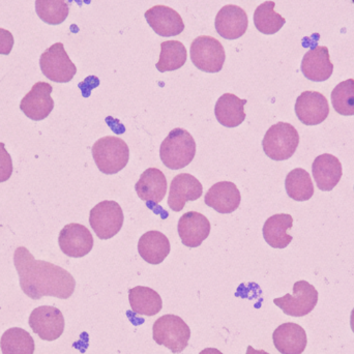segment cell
Instances as JSON below:
<instances>
[{"instance_id": "19", "label": "cell", "mask_w": 354, "mask_h": 354, "mask_svg": "<svg viewBox=\"0 0 354 354\" xmlns=\"http://www.w3.org/2000/svg\"><path fill=\"white\" fill-rule=\"evenodd\" d=\"M241 192L231 181H220L212 185L204 197L206 205L220 214H231L239 207Z\"/></svg>"}, {"instance_id": "7", "label": "cell", "mask_w": 354, "mask_h": 354, "mask_svg": "<svg viewBox=\"0 0 354 354\" xmlns=\"http://www.w3.org/2000/svg\"><path fill=\"white\" fill-rule=\"evenodd\" d=\"M39 66L44 76L56 83L70 82L77 73L62 43L54 44L41 54Z\"/></svg>"}, {"instance_id": "27", "label": "cell", "mask_w": 354, "mask_h": 354, "mask_svg": "<svg viewBox=\"0 0 354 354\" xmlns=\"http://www.w3.org/2000/svg\"><path fill=\"white\" fill-rule=\"evenodd\" d=\"M2 354H33L35 340L28 332L20 328H12L2 335L0 340Z\"/></svg>"}, {"instance_id": "35", "label": "cell", "mask_w": 354, "mask_h": 354, "mask_svg": "<svg viewBox=\"0 0 354 354\" xmlns=\"http://www.w3.org/2000/svg\"><path fill=\"white\" fill-rule=\"evenodd\" d=\"M199 354H223L220 351L216 348H205Z\"/></svg>"}, {"instance_id": "23", "label": "cell", "mask_w": 354, "mask_h": 354, "mask_svg": "<svg viewBox=\"0 0 354 354\" xmlns=\"http://www.w3.org/2000/svg\"><path fill=\"white\" fill-rule=\"evenodd\" d=\"M247 100L239 99L233 93H224L218 97L214 114L218 124L225 128H236L245 120V105Z\"/></svg>"}, {"instance_id": "33", "label": "cell", "mask_w": 354, "mask_h": 354, "mask_svg": "<svg viewBox=\"0 0 354 354\" xmlns=\"http://www.w3.org/2000/svg\"><path fill=\"white\" fill-rule=\"evenodd\" d=\"M12 161L6 149L4 143L0 142V183H6L12 174Z\"/></svg>"}, {"instance_id": "25", "label": "cell", "mask_w": 354, "mask_h": 354, "mask_svg": "<svg viewBox=\"0 0 354 354\" xmlns=\"http://www.w3.org/2000/svg\"><path fill=\"white\" fill-rule=\"evenodd\" d=\"M292 225L293 218L290 214H274L264 223V239L274 249H285L292 241V236L287 233Z\"/></svg>"}, {"instance_id": "14", "label": "cell", "mask_w": 354, "mask_h": 354, "mask_svg": "<svg viewBox=\"0 0 354 354\" xmlns=\"http://www.w3.org/2000/svg\"><path fill=\"white\" fill-rule=\"evenodd\" d=\"M216 32L226 39H236L247 32L249 19L247 12L234 4H227L218 10L214 21Z\"/></svg>"}, {"instance_id": "5", "label": "cell", "mask_w": 354, "mask_h": 354, "mask_svg": "<svg viewBox=\"0 0 354 354\" xmlns=\"http://www.w3.org/2000/svg\"><path fill=\"white\" fill-rule=\"evenodd\" d=\"M153 335L157 344L165 346L174 353H180L189 345L191 330L180 317L168 314L155 322Z\"/></svg>"}, {"instance_id": "3", "label": "cell", "mask_w": 354, "mask_h": 354, "mask_svg": "<svg viewBox=\"0 0 354 354\" xmlns=\"http://www.w3.org/2000/svg\"><path fill=\"white\" fill-rule=\"evenodd\" d=\"M93 157L95 165L104 174H116L122 171L130 160L128 145L118 137L107 136L93 145Z\"/></svg>"}, {"instance_id": "32", "label": "cell", "mask_w": 354, "mask_h": 354, "mask_svg": "<svg viewBox=\"0 0 354 354\" xmlns=\"http://www.w3.org/2000/svg\"><path fill=\"white\" fill-rule=\"evenodd\" d=\"M335 111L343 116L354 115V79L339 83L332 91Z\"/></svg>"}, {"instance_id": "37", "label": "cell", "mask_w": 354, "mask_h": 354, "mask_svg": "<svg viewBox=\"0 0 354 354\" xmlns=\"http://www.w3.org/2000/svg\"><path fill=\"white\" fill-rule=\"evenodd\" d=\"M351 330H353V332L354 334V308H353V312H351Z\"/></svg>"}, {"instance_id": "1", "label": "cell", "mask_w": 354, "mask_h": 354, "mask_svg": "<svg viewBox=\"0 0 354 354\" xmlns=\"http://www.w3.org/2000/svg\"><path fill=\"white\" fill-rule=\"evenodd\" d=\"M14 264L23 292L31 299L44 297L68 299L76 288L74 277L60 266L37 260L25 247L17 248Z\"/></svg>"}, {"instance_id": "11", "label": "cell", "mask_w": 354, "mask_h": 354, "mask_svg": "<svg viewBox=\"0 0 354 354\" xmlns=\"http://www.w3.org/2000/svg\"><path fill=\"white\" fill-rule=\"evenodd\" d=\"M60 250L68 257L81 258L91 253L93 248V237L91 231L81 224L66 225L58 237Z\"/></svg>"}, {"instance_id": "8", "label": "cell", "mask_w": 354, "mask_h": 354, "mask_svg": "<svg viewBox=\"0 0 354 354\" xmlns=\"http://www.w3.org/2000/svg\"><path fill=\"white\" fill-rule=\"evenodd\" d=\"M191 59L198 70L218 73L224 66L226 54L222 44L212 37H196L191 45Z\"/></svg>"}, {"instance_id": "2", "label": "cell", "mask_w": 354, "mask_h": 354, "mask_svg": "<svg viewBox=\"0 0 354 354\" xmlns=\"http://www.w3.org/2000/svg\"><path fill=\"white\" fill-rule=\"evenodd\" d=\"M196 155L193 136L183 129L176 128L166 137L160 147V158L166 167L183 169L192 163Z\"/></svg>"}, {"instance_id": "24", "label": "cell", "mask_w": 354, "mask_h": 354, "mask_svg": "<svg viewBox=\"0 0 354 354\" xmlns=\"http://www.w3.org/2000/svg\"><path fill=\"white\" fill-rule=\"evenodd\" d=\"M171 245L169 239L160 231H149L139 239V255L145 261L153 266L161 264L169 255Z\"/></svg>"}, {"instance_id": "6", "label": "cell", "mask_w": 354, "mask_h": 354, "mask_svg": "<svg viewBox=\"0 0 354 354\" xmlns=\"http://www.w3.org/2000/svg\"><path fill=\"white\" fill-rule=\"evenodd\" d=\"M124 212L115 201L100 202L91 210L89 224L100 239H110L115 236L124 225Z\"/></svg>"}, {"instance_id": "15", "label": "cell", "mask_w": 354, "mask_h": 354, "mask_svg": "<svg viewBox=\"0 0 354 354\" xmlns=\"http://www.w3.org/2000/svg\"><path fill=\"white\" fill-rule=\"evenodd\" d=\"M210 223L203 214L197 212H189L181 216L178 221L179 237L181 243L187 248H197L209 236Z\"/></svg>"}, {"instance_id": "21", "label": "cell", "mask_w": 354, "mask_h": 354, "mask_svg": "<svg viewBox=\"0 0 354 354\" xmlns=\"http://www.w3.org/2000/svg\"><path fill=\"white\" fill-rule=\"evenodd\" d=\"M312 172L318 189L330 192L341 180L343 176L342 164L335 156L324 153L314 160Z\"/></svg>"}, {"instance_id": "36", "label": "cell", "mask_w": 354, "mask_h": 354, "mask_svg": "<svg viewBox=\"0 0 354 354\" xmlns=\"http://www.w3.org/2000/svg\"><path fill=\"white\" fill-rule=\"evenodd\" d=\"M247 354H270L264 351H256L252 346H248Z\"/></svg>"}, {"instance_id": "28", "label": "cell", "mask_w": 354, "mask_h": 354, "mask_svg": "<svg viewBox=\"0 0 354 354\" xmlns=\"http://www.w3.org/2000/svg\"><path fill=\"white\" fill-rule=\"evenodd\" d=\"M285 187L291 199L295 201H308L314 195V185L309 172L297 168L289 172L285 179Z\"/></svg>"}, {"instance_id": "30", "label": "cell", "mask_w": 354, "mask_h": 354, "mask_svg": "<svg viewBox=\"0 0 354 354\" xmlns=\"http://www.w3.org/2000/svg\"><path fill=\"white\" fill-rule=\"evenodd\" d=\"M276 3L266 1L260 4L254 12V24L259 32L263 35H274L284 26L286 20L274 12Z\"/></svg>"}, {"instance_id": "38", "label": "cell", "mask_w": 354, "mask_h": 354, "mask_svg": "<svg viewBox=\"0 0 354 354\" xmlns=\"http://www.w3.org/2000/svg\"><path fill=\"white\" fill-rule=\"evenodd\" d=\"M353 3H354V0H353Z\"/></svg>"}, {"instance_id": "22", "label": "cell", "mask_w": 354, "mask_h": 354, "mask_svg": "<svg viewBox=\"0 0 354 354\" xmlns=\"http://www.w3.org/2000/svg\"><path fill=\"white\" fill-rule=\"evenodd\" d=\"M137 195L143 201L158 204L167 193V179L165 174L157 168H149L141 174L135 185Z\"/></svg>"}, {"instance_id": "31", "label": "cell", "mask_w": 354, "mask_h": 354, "mask_svg": "<svg viewBox=\"0 0 354 354\" xmlns=\"http://www.w3.org/2000/svg\"><path fill=\"white\" fill-rule=\"evenodd\" d=\"M35 12L49 25H59L68 18L70 8L66 0H35Z\"/></svg>"}, {"instance_id": "16", "label": "cell", "mask_w": 354, "mask_h": 354, "mask_svg": "<svg viewBox=\"0 0 354 354\" xmlns=\"http://www.w3.org/2000/svg\"><path fill=\"white\" fill-rule=\"evenodd\" d=\"M145 16L149 26L161 37H176L185 30L180 15L169 6H153L145 12Z\"/></svg>"}, {"instance_id": "29", "label": "cell", "mask_w": 354, "mask_h": 354, "mask_svg": "<svg viewBox=\"0 0 354 354\" xmlns=\"http://www.w3.org/2000/svg\"><path fill=\"white\" fill-rule=\"evenodd\" d=\"M187 53L185 45L178 41H167L161 44V53L156 68L159 72L179 70L187 62Z\"/></svg>"}, {"instance_id": "34", "label": "cell", "mask_w": 354, "mask_h": 354, "mask_svg": "<svg viewBox=\"0 0 354 354\" xmlns=\"http://www.w3.org/2000/svg\"><path fill=\"white\" fill-rule=\"evenodd\" d=\"M15 39L10 31L0 28V54L8 55L14 47Z\"/></svg>"}, {"instance_id": "26", "label": "cell", "mask_w": 354, "mask_h": 354, "mask_svg": "<svg viewBox=\"0 0 354 354\" xmlns=\"http://www.w3.org/2000/svg\"><path fill=\"white\" fill-rule=\"evenodd\" d=\"M129 301L134 313L155 316L161 312L163 301L159 293L149 287L136 286L129 290Z\"/></svg>"}, {"instance_id": "17", "label": "cell", "mask_w": 354, "mask_h": 354, "mask_svg": "<svg viewBox=\"0 0 354 354\" xmlns=\"http://www.w3.org/2000/svg\"><path fill=\"white\" fill-rule=\"evenodd\" d=\"M202 193L203 187L196 177L189 174H178L172 179L168 205L174 212H180L187 201L199 199Z\"/></svg>"}, {"instance_id": "10", "label": "cell", "mask_w": 354, "mask_h": 354, "mask_svg": "<svg viewBox=\"0 0 354 354\" xmlns=\"http://www.w3.org/2000/svg\"><path fill=\"white\" fill-rule=\"evenodd\" d=\"M29 326L44 341L57 340L64 330V318L62 311L51 306H41L31 312Z\"/></svg>"}, {"instance_id": "18", "label": "cell", "mask_w": 354, "mask_h": 354, "mask_svg": "<svg viewBox=\"0 0 354 354\" xmlns=\"http://www.w3.org/2000/svg\"><path fill=\"white\" fill-rule=\"evenodd\" d=\"M301 72L308 80L324 82L334 73V64L330 62V52L326 46H316L310 49L301 62Z\"/></svg>"}, {"instance_id": "4", "label": "cell", "mask_w": 354, "mask_h": 354, "mask_svg": "<svg viewBox=\"0 0 354 354\" xmlns=\"http://www.w3.org/2000/svg\"><path fill=\"white\" fill-rule=\"evenodd\" d=\"M299 145V135L292 124L278 122L268 129L262 141L264 153L274 161L290 159Z\"/></svg>"}, {"instance_id": "20", "label": "cell", "mask_w": 354, "mask_h": 354, "mask_svg": "<svg viewBox=\"0 0 354 354\" xmlns=\"http://www.w3.org/2000/svg\"><path fill=\"white\" fill-rule=\"evenodd\" d=\"M274 347L281 354H301L308 344L306 330L293 322L281 324L272 334Z\"/></svg>"}, {"instance_id": "12", "label": "cell", "mask_w": 354, "mask_h": 354, "mask_svg": "<svg viewBox=\"0 0 354 354\" xmlns=\"http://www.w3.org/2000/svg\"><path fill=\"white\" fill-rule=\"evenodd\" d=\"M53 87L46 82H37L28 93L23 97L20 109L29 120L39 122L45 120L54 109V101L51 97Z\"/></svg>"}, {"instance_id": "13", "label": "cell", "mask_w": 354, "mask_h": 354, "mask_svg": "<svg viewBox=\"0 0 354 354\" xmlns=\"http://www.w3.org/2000/svg\"><path fill=\"white\" fill-rule=\"evenodd\" d=\"M295 113L301 124L317 126L330 114L328 100L318 91H304L295 103Z\"/></svg>"}, {"instance_id": "9", "label": "cell", "mask_w": 354, "mask_h": 354, "mask_svg": "<svg viewBox=\"0 0 354 354\" xmlns=\"http://www.w3.org/2000/svg\"><path fill=\"white\" fill-rule=\"evenodd\" d=\"M318 291L307 281H297L293 285V295L274 299V304L284 314L292 317H304L311 313L318 303Z\"/></svg>"}]
</instances>
